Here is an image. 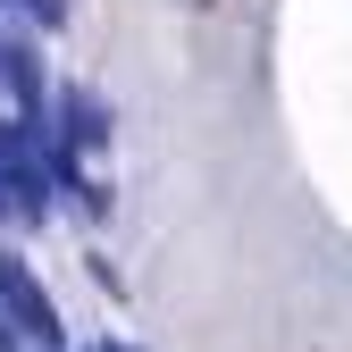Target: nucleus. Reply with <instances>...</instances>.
I'll return each mask as SVG.
<instances>
[{
  "label": "nucleus",
  "mask_w": 352,
  "mask_h": 352,
  "mask_svg": "<svg viewBox=\"0 0 352 352\" xmlns=\"http://www.w3.org/2000/svg\"><path fill=\"white\" fill-rule=\"evenodd\" d=\"M0 311L17 319V336H34V344H59V311H51V294L34 285V269L17 252H0Z\"/></svg>",
  "instance_id": "obj_1"
},
{
  "label": "nucleus",
  "mask_w": 352,
  "mask_h": 352,
  "mask_svg": "<svg viewBox=\"0 0 352 352\" xmlns=\"http://www.w3.org/2000/svg\"><path fill=\"white\" fill-rule=\"evenodd\" d=\"M17 9H25V17H42V25H59V17H67V0H17Z\"/></svg>",
  "instance_id": "obj_2"
},
{
  "label": "nucleus",
  "mask_w": 352,
  "mask_h": 352,
  "mask_svg": "<svg viewBox=\"0 0 352 352\" xmlns=\"http://www.w3.org/2000/svg\"><path fill=\"white\" fill-rule=\"evenodd\" d=\"M93 352H135V344H93Z\"/></svg>",
  "instance_id": "obj_3"
}]
</instances>
